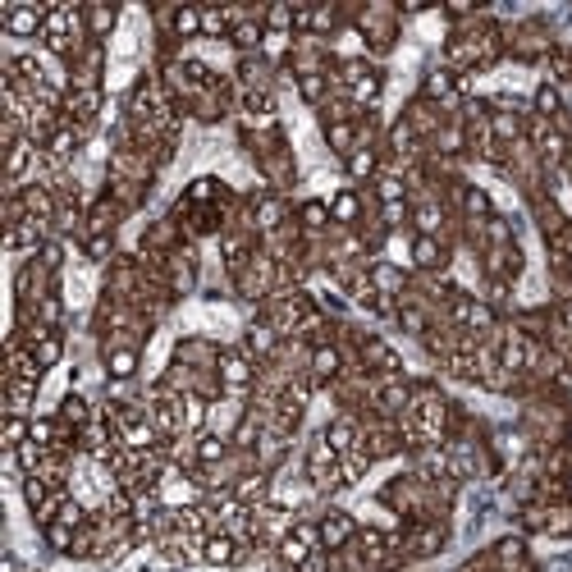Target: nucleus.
<instances>
[{
	"label": "nucleus",
	"mask_w": 572,
	"mask_h": 572,
	"mask_svg": "<svg viewBox=\"0 0 572 572\" xmlns=\"http://www.w3.org/2000/svg\"><path fill=\"white\" fill-rule=\"evenodd\" d=\"M293 220H298V229H303L307 238H330V229H335V220H330V202H325V197H307Z\"/></svg>",
	"instance_id": "6ab92c4d"
},
{
	"label": "nucleus",
	"mask_w": 572,
	"mask_h": 572,
	"mask_svg": "<svg viewBox=\"0 0 572 572\" xmlns=\"http://www.w3.org/2000/svg\"><path fill=\"white\" fill-rule=\"evenodd\" d=\"M229 46H234L238 55H261V51H266V23H261V10L252 14V19H243L234 33H229Z\"/></svg>",
	"instance_id": "5701e85b"
},
{
	"label": "nucleus",
	"mask_w": 572,
	"mask_h": 572,
	"mask_svg": "<svg viewBox=\"0 0 572 572\" xmlns=\"http://www.w3.org/2000/svg\"><path fill=\"white\" fill-rule=\"evenodd\" d=\"M403 545H408V559H435L449 545V522L444 518L412 522V527H403Z\"/></svg>",
	"instance_id": "423d86ee"
},
{
	"label": "nucleus",
	"mask_w": 572,
	"mask_h": 572,
	"mask_svg": "<svg viewBox=\"0 0 572 572\" xmlns=\"http://www.w3.org/2000/svg\"><path fill=\"white\" fill-rule=\"evenodd\" d=\"M202 37V5H174L170 10V28H165V42H193Z\"/></svg>",
	"instance_id": "412c9836"
},
{
	"label": "nucleus",
	"mask_w": 572,
	"mask_h": 572,
	"mask_svg": "<svg viewBox=\"0 0 572 572\" xmlns=\"http://www.w3.org/2000/svg\"><path fill=\"white\" fill-rule=\"evenodd\" d=\"M344 371H348V357L339 344H316L307 353V376L316 380V389H335L344 380Z\"/></svg>",
	"instance_id": "6e6552de"
},
{
	"label": "nucleus",
	"mask_w": 572,
	"mask_h": 572,
	"mask_svg": "<svg viewBox=\"0 0 572 572\" xmlns=\"http://www.w3.org/2000/svg\"><path fill=\"white\" fill-rule=\"evenodd\" d=\"M316 527H321V550H330V554H344L357 540V531H362L357 518L344 513V508H325L321 518H316Z\"/></svg>",
	"instance_id": "9b49d317"
},
{
	"label": "nucleus",
	"mask_w": 572,
	"mask_h": 572,
	"mask_svg": "<svg viewBox=\"0 0 572 572\" xmlns=\"http://www.w3.org/2000/svg\"><path fill=\"white\" fill-rule=\"evenodd\" d=\"M371 463H376V458H371L367 449L357 444L353 454H344V458H339V481H344V486H357V481H362V476L371 472Z\"/></svg>",
	"instance_id": "7c9ffc66"
},
{
	"label": "nucleus",
	"mask_w": 572,
	"mask_h": 572,
	"mask_svg": "<svg viewBox=\"0 0 572 572\" xmlns=\"http://www.w3.org/2000/svg\"><path fill=\"white\" fill-rule=\"evenodd\" d=\"M563 490H568V504H572V467L563 472Z\"/></svg>",
	"instance_id": "4c0bfd02"
},
{
	"label": "nucleus",
	"mask_w": 572,
	"mask_h": 572,
	"mask_svg": "<svg viewBox=\"0 0 572 572\" xmlns=\"http://www.w3.org/2000/svg\"><path fill=\"white\" fill-rule=\"evenodd\" d=\"M78 248H83V257L92 261V266H110V261H115V234H83Z\"/></svg>",
	"instance_id": "c756f323"
},
{
	"label": "nucleus",
	"mask_w": 572,
	"mask_h": 572,
	"mask_svg": "<svg viewBox=\"0 0 572 572\" xmlns=\"http://www.w3.org/2000/svg\"><path fill=\"white\" fill-rule=\"evenodd\" d=\"M229 33H234V14H229V5H202V37H211V42H229Z\"/></svg>",
	"instance_id": "c85d7f7f"
},
{
	"label": "nucleus",
	"mask_w": 572,
	"mask_h": 572,
	"mask_svg": "<svg viewBox=\"0 0 572 572\" xmlns=\"http://www.w3.org/2000/svg\"><path fill=\"white\" fill-rule=\"evenodd\" d=\"M19 486H23V504L33 508V513L55 495V490H60V486H51V481H42V476H23Z\"/></svg>",
	"instance_id": "72a5a7b5"
},
{
	"label": "nucleus",
	"mask_w": 572,
	"mask_h": 572,
	"mask_svg": "<svg viewBox=\"0 0 572 572\" xmlns=\"http://www.w3.org/2000/svg\"><path fill=\"white\" fill-rule=\"evenodd\" d=\"M486 554H490V563H495V568H504V572H518L522 563H531L527 536H504V540H495Z\"/></svg>",
	"instance_id": "b1692460"
},
{
	"label": "nucleus",
	"mask_w": 572,
	"mask_h": 572,
	"mask_svg": "<svg viewBox=\"0 0 572 572\" xmlns=\"http://www.w3.org/2000/svg\"><path fill=\"white\" fill-rule=\"evenodd\" d=\"M37 380H5V417H33V399H37Z\"/></svg>",
	"instance_id": "cd10ccee"
},
{
	"label": "nucleus",
	"mask_w": 572,
	"mask_h": 572,
	"mask_svg": "<svg viewBox=\"0 0 572 572\" xmlns=\"http://www.w3.org/2000/svg\"><path fill=\"white\" fill-rule=\"evenodd\" d=\"M321 133H325V147L335 156H348L357 147V119H348V115H321Z\"/></svg>",
	"instance_id": "a211bd4d"
},
{
	"label": "nucleus",
	"mask_w": 572,
	"mask_h": 572,
	"mask_svg": "<svg viewBox=\"0 0 572 572\" xmlns=\"http://www.w3.org/2000/svg\"><path fill=\"white\" fill-rule=\"evenodd\" d=\"M522 270H527V252H522V243H508V248L481 252V275H486V280L518 284V280H522Z\"/></svg>",
	"instance_id": "9d476101"
},
{
	"label": "nucleus",
	"mask_w": 572,
	"mask_h": 572,
	"mask_svg": "<svg viewBox=\"0 0 572 572\" xmlns=\"http://www.w3.org/2000/svg\"><path fill=\"white\" fill-rule=\"evenodd\" d=\"M33 440V417H5V431H0V449L14 454L19 444Z\"/></svg>",
	"instance_id": "2f4dec72"
},
{
	"label": "nucleus",
	"mask_w": 572,
	"mask_h": 572,
	"mask_svg": "<svg viewBox=\"0 0 572 572\" xmlns=\"http://www.w3.org/2000/svg\"><path fill=\"white\" fill-rule=\"evenodd\" d=\"M37 261H42V266L51 270L55 280H60V270H65V238H51V243L37 252Z\"/></svg>",
	"instance_id": "f704fd0d"
},
{
	"label": "nucleus",
	"mask_w": 572,
	"mask_h": 572,
	"mask_svg": "<svg viewBox=\"0 0 572 572\" xmlns=\"http://www.w3.org/2000/svg\"><path fill=\"white\" fill-rule=\"evenodd\" d=\"M495 312H508V303H513V284H504V280H486V293H481Z\"/></svg>",
	"instance_id": "c9c22d12"
},
{
	"label": "nucleus",
	"mask_w": 572,
	"mask_h": 572,
	"mask_svg": "<svg viewBox=\"0 0 572 572\" xmlns=\"http://www.w3.org/2000/svg\"><path fill=\"white\" fill-rule=\"evenodd\" d=\"M284 344H289V339H284L280 330L266 321V316H252L248 330H243V344H238V348H243V353H248L257 367H270V362L284 353Z\"/></svg>",
	"instance_id": "20e7f679"
},
{
	"label": "nucleus",
	"mask_w": 572,
	"mask_h": 572,
	"mask_svg": "<svg viewBox=\"0 0 572 572\" xmlns=\"http://www.w3.org/2000/svg\"><path fill=\"white\" fill-rule=\"evenodd\" d=\"M563 435H568V449H572V421H568V426H563Z\"/></svg>",
	"instance_id": "58836bf2"
},
{
	"label": "nucleus",
	"mask_w": 572,
	"mask_h": 572,
	"mask_svg": "<svg viewBox=\"0 0 572 572\" xmlns=\"http://www.w3.org/2000/svg\"><path fill=\"white\" fill-rule=\"evenodd\" d=\"M55 417H60V421H65V426H69V431H83V426H87V421H92V417H97V408H92V403H87V399H83V394H78V389H69V394H65V399H60V403H55Z\"/></svg>",
	"instance_id": "bb28decb"
},
{
	"label": "nucleus",
	"mask_w": 572,
	"mask_h": 572,
	"mask_svg": "<svg viewBox=\"0 0 572 572\" xmlns=\"http://www.w3.org/2000/svg\"><path fill=\"white\" fill-rule=\"evenodd\" d=\"M330 220H335V229H357L367 220V197L357 193V188H339L330 197Z\"/></svg>",
	"instance_id": "f3484780"
},
{
	"label": "nucleus",
	"mask_w": 572,
	"mask_h": 572,
	"mask_svg": "<svg viewBox=\"0 0 572 572\" xmlns=\"http://www.w3.org/2000/svg\"><path fill=\"white\" fill-rule=\"evenodd\" d=\"M531 115H540V119H550V124H559L563 115H568V97H563V87H554L550 78L531 92Z\"/></svg>",
	"instance_id": "4be33fe9"
},
{
	"label": "nucleus",
	"mask_w": 572,
	"mask_h": 572,
	"mask_svg": "<svg viewBox=\"0 0 572 572\" xmlns=\"http://www.w3.org/2000/svg\"><path fill=\"white\" fill-rule=\"evenodd\" d=\"M449 206L440 193H421L412 197V234H431V238H449Z\"/></svg>",
	"instance_id": "0eeeda50"
},
{
	"label": "nucleus",
	"mask_w": 572,
	"mask_h": 572,
	"mask_svg": "<svg viewBox=\"0 0 572 572\" xmlns=\"http://www.w3.org/2000/svg\"><path fill=\"white\" fill-rule=\"evenodd\" d=\"M408 261H412V275H444L449 261H454V243L449 238H431V234H412Z\"/></svg>",
	"instance_id": "f03ea898"
},
{
	"label": "nucleus",
	"mask_w": 572,
	"mask_h": 572,
	"mask_svg": "<svg viewBox=\"0 0 572 572\" xmlns=\"http://www.w3.org/2000/svg\"><path fill=\"white\" fill-rule=\"evenodd\" d=\"M385 170V152L380 147H367V142H357L353 152L344 156V174L353 184H376V174Z\"/></svg>",
	"instance_id": "2eb2a0df"
},
{
	"label": "nucleus",
	"mask_w": 572,
	"mask_h": 572,
	"mask_svg": "<svg viewBox=\"0 0 572 572\" xmlns=\"http://www.w3.org/2000/svg\"><path fill=\"white\" fill-rule=\"evenodd\" d=\"M367 275H371V289L376 293H385V298H403V293L412 289V270H403V266H394V261H385V257H376L367 266Z\"/></svg>",
	"instance_id": "4468645a"
},
{
	"label": "nucleus",
	"mask_w": 572,
	"mask_h": 572,
	"mask_svg": "<svg viewBox=\"0 0 572 572\" xmlns=\"http://www.w3.org/2000/svg\"><path fill=\"white\" fill-rule=\"evenodd\" d=\"M83 28H87V42H101L119 28V10L115 5H83Z\"/></svg>",
	"instance_id": "393cba45"
},
{
	"label": "nucleus",
	"mask_w": 572,
	"mask_h": 572,
	"mask_svg": "<svg viewBox=\"0 0 572 572\" xmlns=\"http://www.w3.org/2000/svg\"><path fill=\"white\" fill-rule=\"evenodd\" d=\"M161 280H165V289H170L174 303L197 289V248H193V243H184L179 252L161 257Z\"/></svg>",
	"instance_id": "7ed1b4c3"
},
{
	"label": "nucleus",
	"mask_w": 572,
	"mask_h": 572,
	"mask_svg": "<svg viewBox=\"0 0 572 572\" xmlns=\"http://www.w3.org/2000/svg\"><path fill=\"white\" fill-rule=\"evenodd\" d=\"M193 449H197V467H225L229 458H234V440H225V435H216V431H202V435H193Z\"/></svg>",
	"instance_id": "aec40b11"
},
{
	"label": "nucleus",
	"mask_w": 572,
	"mask_h": 572,
	"mask_svg": "<svg viewBox=\"0 0 572 572\" xmlns=\"http://www.w3.org/2000/svg\"><path fill=\"white\" fill-rule=\"evenodd\" d=\"M46 14H51V5H0V33L19 37V42H28V37L42 42Z\"/></svg>",
	"instance_id": "39448f33"
},
{
	"label": "nucleus",
	"mask_w": 572,
	"mask_h": 572,
	"mask_svg": "<svg viewBox=\"0 0 572 572\" xmlns=\"http://www.w3.org/2000/svg\"><path fill=\"white\" fill-rule=\"evenodd\" d=\"M293 87H298V97L316 110H325L335 101V78L330 74H303V78H293Z\"/></svg>",
	"instance_id": "a878e982"
},
{
	"label": "nucleus",
	"mask_w": 572,
	"mask_h": 572,
	"mask_svg": "<svg viewBox=\"0 0 572 572\" xmlns=\"http://www.w3.org/2000/svg\"><path fill=\"white\" fill-rule=\"evenodd\" d=\"M321 435H325V444H330V449L344 458V454H353L357 444H362V417H353V412H339L335 421H325Z\"/></svg>",
	"instance_id": "dca6fc26"
},
{
	"label": "nucleus",
	"mask_w": 572,
	"mask_h": 572,
	"mask_svg": "<svg viewBox=\"0 0 572 572\" xmlns=\"http://www.w3.org/2000/svg\"><path fill=\"white\" fill-rule=\"evenodd\" d=\"M101 367H106L110 380L129 385V380L138 376V367H142V348L138 344H101Z\"/></svg>",
	"instance_id": "ddd939ff"
},
{
	"label": "nucleus",
	"mask_w": 572,
	"mask_h": 572,
	"mask_svg": "<svg viewBox=\"0 0 572 572\" xmlns=\"http://www.w3.org/2000/svg\"><path fill=\"white\" fill-rule=\"evenodd\" d=\"M280 572H293V568H280Z\"/></svg>",
	"instance_id": "ea45409f"
},
{
	"label": "nucleus",
	"mask_w": 572,
	"mask_h": 572,
	"mask_svg": "<svg viewBox=\"0 0 572 572\" xmlns=\"http://www.w3.org/2000/svg\"><path fill=\"white\" fill-rule=\"evenodd\" d=\"M42 540H46V550H55V554H74L78 531L69 527V522H46V527H42Z\"/></svg>",
	"instance_id": "473e14b6"
},
{
	"label": "nucleus",
	"mask_w": 572,
	"mask_h": 572,
	"mask_svg": "<svg viewBox=\"0 0 572 572\" xmlns=\"http://www.w3.org/2000/svg\"><path fill=\"white\" fill-rule=\"evenodd\" d=\"M298 572H339V559H335V554H330V550H316L312 559H307Z\"/></svg>",
	"instance_id": "e433bc0d"
},
{
	"label": "nucleus",
	"mask_w": 572,
	"mask_h": 572,
	"mask_svg": "<svg viewBox=\"0 0 572 572\" xmlns=\"http://www.w3.org/2000/svg\"><path fill=\"white\" fill-rule=\"evenodd\" d=\"M216 376H220V389H225V394H234V399H252V389H257V380H261V367L243 353V348H225V353H220Z\"/></svg>",
	"instance_id": "f257e3e1"
},
{
	"label": "nucleus",
	"mask_w": 572,
	"mask_h": 572,
	"mask_svg": "<svg viewBox=\"0 0 572 572\" xmlns=\"http://www.w3.org/2000/svg\"><path fill=\"white\" fill-rule=\"evenodd\" d=\"M101 106H106V92H101V87H69L65 92V119L78 124L83 133L97 129Z\"/></svg>",
	"instance_id": "1a4fd4ad"
},
{
	"label": "nucleus",
	"mask_w": 572,
	"mask_h": 572,
	"mask_svg": "<svg viewBox=\"0 0 572 572\" xmlns=\"http://www.w3.org/2000/svg\"><path fill=\"white\" fill-rule=\"evenodd\" d=\"M252 550L248 545H238L229 531H211V536L202 540V563L206 568H238V563H248Z\"/></svg>",
	"instance_id": "f8f14e48"
}]
</instances>
